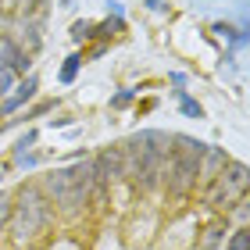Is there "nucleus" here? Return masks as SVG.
<instances>
[{
	"label": "nucleus",
	"mask_w": 250,
	"mask_h": 250,
	"mask_svg": "<svg viewBox=\"0 0 250 250\" xmlns=\"http://www.w3.org/2000/svg\"><path fill=\"white\" fill-rule=\"evenodd\" d=\"M36 186L43 189V197L50 200L54 211L83 214V208L89 204V197H93V165H89V157L79 154L72 168H54Z\"/></svg>",
	"instance_id": "1"
},
{
	"label": "nucleus",
	"mask_w": 250,
	"mask_h": 250,
	"mask_svg": "<svg viewBox=\"0 0 250 250\" xmlns=\"http://www.w3.org/2000/svg\"><path fill=\"white\" fill-rule=\"evenodd\" d=\"M54 222V208L50 200L43 197V189L36 183H21L18 193L11 197V232H15L18 243H29Z\"/></svg>",
	"instance_id": "2"
},
{
	"label": "nucleus",
	"mask_w": 250,
	"mask_h": 250,
	"mask_svg": "<svg viewBox=\"0 0 250 250\" xmlns=\"http://www.w3.org/2000/svg\"><path fill=\"white\" fill-rule=\"evenodd\" d=\"M250 189V172L243 161H229L218 175L208 183V204L218 211H229L236 200H243Z\"/></svg>",
	"instance_id": "3"
},
{
	"label": "nucleus",
	"mask_w": 250,
	"mask_h": 250,
	"mask_svg": "<svg viewBox=\"0 0 250 250\" xmlns=\"http://www.w3.org/2000/svg\"><path fill=\"white\" fill-rule=\"evenodd\" d=\"M200 183V175H197V157H189V154H175L168 157V168H165V186L172 197H189L193 189H197Z\"/></svg>",
	"instance_id": "4"
},
{
	"label": "nucleus",
	"mask_w": 250,
	"mask_h": 250,
	"mask_svg": "<svg viewBox=\"0 0 250 250\" xmlns=\"http://www.w3.org/2000/svg\"><path fill=\"white\" fill-rule=\"evenodd\" d=\"M36 89H40V79H36V75H25L21 83H15V89L0 100V115L7 118V115H15V111H21L32 97H36Z\"/></svg>",
	"instance_id": "5"
},
{
	"label": "nucleus",
	"mask_w": 250,
	"mask_h": 250,
	"mask_svg": "<svg viewBox=\"0 0 250 250\" xmlns=\"http://www.w3.org/2000/svg\"><path fill=\"white\" fill-rule=\"evenodd\" d=\"M29 54L18 47V40H11V36H0V68H11L15 75H25L29 72Z\"/></svg>",
	"instance_id": "6"
},
{
	"label": "nucleus",
	"mask_w": 250,
	"mask_h": 250,
	"mask_svg": "<svg viewBox=\"0 0 250 250\" xmlns=\"http://www.w3.org/2000/svg\"><path fill=\"white\" fill-rule=\"evenodd\" d=\"M225 165H229V154H225L222 146H204V154H200V161H197V175H200V183H211V179L218 175Z\"/></svg>",
	"instance_id": "7"
},
{
	"label": "nucleus",
	"mask_w": 250,
	"mask_h": 250,
	"mask_svg": "<svg viewBox=\"0 0 250 250\" xmlns=\"http://www.w3.org/2000/svg\"><path fill=\"white\" fill-rule=\"evenodd\" d=\"M225 232H229V218L208 225L204 236H200V250H218V243H225Z\"/></svg>",
	"instance_id": "8"
},
{
	"label": "nucleus",
	"mask_w": 250,
	"mask_h": 250,
	"mask_svg": "<svg viewBox=\"0 0 250 250\" xmlns=\"http://www.w3.org/2000/svg\"><path fill=\"white\" fill-rule=\"evenodd\" d=\"M122 29H125V21H122V18H107V21H100V25H93V36L111 40V36H118Z\"/></svg>",
	"instance_id": "9"
},
{
	"label": "nucleus",
	"mask_w": 250,
	"mask_h": 250,
	"mask_svg": "<svg viewBox=\"0 0 250 250\" xmlns=\"http://www.w3.org/2000/svg\"><path fill=\"white\" fill-rule=\"evenodd\" d=\"M225 250H250V229H232V236H225Z\"/></svg>",
	"instance_id": "10"
},
{
	"label": "nucleus",
	"mask_w": 250,
	"mask_h": 250,
	"mask_svg": "<svg viewBox=\"0 0 250 250\" xmlns=\"http://www.w3.org/2000/svg\"><path fill=\"white\" fill-rule=\"evenodd\" d=\"M83 54H72V58H64V64H61V83H72V79L79 75V68H83Z\"/></svg>",
	"instance_id": "11"
},
{
	"label": "nucleus",
	"mask_w": 250,
	"mask_h": 250,
	"mask_svg": "<svg viewBox=\"0 0 250 250\" xmlns=\"http://www.w3.org/2000/svg\"><path fill=\"white\" fill-rule=\"evenodd\" d=\"M32 146H36V129H29V132L15 143V150H11V161H15V157H21V154H29Z\"/></svg>",
	"instance_id": "12"
},
{
	"label": "nucleus",
	"mask_w": 250,
	"mask_h": 250,
	"mask_svg": "<svg viewBox=\"0 0 250 250\" xmlns=\"http://www.w3.org/2000/svg\"><path fill=\"white\" fill-rule=\"evenodd\" d=\"M72 40H75V43H86V40H93V21H89V18L75 21V25H72Z\"/></svg>",
	"instance_id": "13"
},
{
	"label": "nucleus",
	"mask_w": 250,
	"mask_h": 250,
	"mask_svg": "<svg viewBox=\"0 0 250 250\" xmlns=\"http://www.w3.org/2000/svg\"><path fill=\"white\" fill-rule=\"evenodd\" d=\"M179 100H183V111H186L189 118H204V111H200V104H197V100H189V97L183 93V89H179Z\"/></svg>",
	"instance_id": "14"
},
{
	"label": "nucleus",
	"mask_w": 250,
	"mask_h": 250,
	"mask_svg": "<svg viewBox=\"0 0 250 250\" xmlns=\"http://www.w3.org/2000/svg\"><path fill=\"white\" fill-rule=\"evenodd\" d=\"M15 89V72L11 68H0V97H7Z\"/></svg>",
	"instance_id": "15"
},
{
	"label": "nucleus",
	"mask_w": 250,
	"mask_h": 250,
	"mask_svg": "<svg viewBox=\"0 0 250 250\" xmlns=\"http://www.w3.org/2000/svg\"><path fill=\"white\" fill-rule=\"evenodd\" d=\"M7 222H11V197H7V193H0V229H4Z\"/></svg>",
	"instance_id": "16"
},
{
	"label": "nucleus",
	"mask_w": 250,
	"mask_h": 250,
	"mask_svg": "<svg viewBox=\"0 0 250 250\" xmlns=\"http://www.w3.org/2000/svg\"><path fill=\"white\" fill-rule=\"evenodd\" d=\"M36 161H40V157H36V154L29 150V154H21V157H15V168H36Z\"/></svg>",
	"instance_id": "17"
},
{
	"label": "nucleus",
	"mask_w": 250,
	"mask_h": 250,
	"mask_svg": "<svg viewBox=\"0 0 250 250\" xmlns=\"http://www.w3.org/2000/svg\"><path fill=\"white\" fill-rule=\"evenodd\" d=\"M132 97H136V89H122V93H118L115 100H111V107H125V104H129Z\"/></svg>",
	"instance_id": "18"
},
{
	"label": "nucleus",
	"mask_w": 250,
	"mask_h": 250,
	"mask_svg": "<svg viewBox=\"0 0 250 250\" xmlns=\"http://www.w3.org/2000/svg\"><path fill=\"white\" fill-rule=\"evenodd\" d=\"M107 11H111V15H115V18H122V15H125V7L118 4V0H107Z\"/></svg>",
	"instance_id": "19"
},
{
	"label": "nucleus",
	"mask_w": 250,
	"mask_h": 250,
	"mask_svg": "<svg viewBox=\"0 0 250 250\" xmlns=\"http://www.w3.org/2000/svg\"><path fill=\"white\" fill-rule=\"evenodd\" d=\"M168 0H146V11H165Z\"/></svg>",
	"instance_id": "20"
},
{
	"label": "nucleus",
	"mask_w": 250,
	"mask_h": 250,
	"mask_svg": "<svg viewBox=\"0 0 250 250\" xmlns=\"http://www.w3.org/2000/svg\"><path fill=\"white\" fill-rule=\"evenodd\" d=\"M0 179H4V172H0Z\"/></svg>",
	"instance_id": "21"
}]
</instances>
